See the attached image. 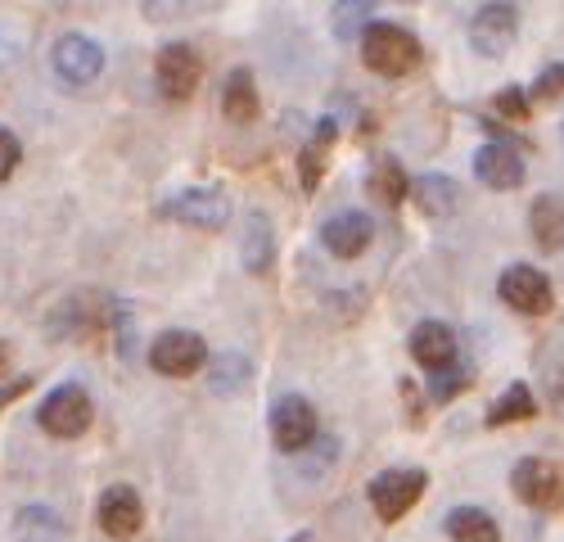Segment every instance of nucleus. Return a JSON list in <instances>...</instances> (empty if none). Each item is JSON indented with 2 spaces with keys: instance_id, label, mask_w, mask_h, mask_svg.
I'll return each mask as SVG.
<instances>
[{
  "instance_id": "f257e3e1",
  "label": "nucleus",
  "mask_w": 564,
  "mask_h": 542,
  "mask_svg": "<svg viewBox=\"0 0 564 542\" xmlns=\"http://www.w3.org/2000/svg\"><path fill=\"white\" fill-rule=\"evenodd\" d=\"M420 55H425L420 41L398 23H370L361 32V59L380 77H406L411 68H420Z\"/></svg>"
},
{
  "instance_id": "f03ea898",
  "label": "nucleus",
  "mask_w": 564,
  "mask_h": 542,
  "mask_svg": "<svg viewBox=\"0 0 564 542\" xmlns=\"http://www.w3.org/2000/svg\"><path fill=\"white\" fill-rule=\"evenodd\" d=\"M425 488H430V475L420 466H393V470L370 479V507H375L380 520L393 524L420 502V497H425Z\"/></svg>"
},
{
  "instance_id": "7ed1b4c3",
  "label": "nucleus",
  "mask_w": 564,
  "mask_h": 542,
  "mask_svg": "<svg viewBox=\"0 0 564 542\" xmlns=\"http://www.w3.org/2000/svg\"><path fill=\"white\" fill-rule=\"evenodd\" d=\"M90 416H96V406H90V393L82 384H59L41 398L36 406V425L45 434H55V438H77L86 434Z\"/></svg>"
},
{
  "instance_id": "20e7f679",
  "label": "nucleus",
  "mask_w": 564,
  "mask_h": 542,
  "mask_svg": "<svg viewBox=\"0 0 564 542\" xmlns=\"http://www.w3.org/2000/svg\"><path fill=\"white\" fill-rule=\"evenodd\" d=\"M469 51L484 55V59H501L514 36H520V10L510 6V0H492V6H484L475 19H469Z\"/></svg>"
},
{
  "instance_id": "39448f33",
  "label": "nucleus",
  "mask_w": 564,
  "mask_h": 542,
  "mask_svg": "<svg viewBox=\"0 0 564 542\" xmlns=\"http://www.w3.org/2000/svg\"><path fill=\"white\" fill-rule=\"evenodd\" d=\"M51 68L64 86H90L105 73V45L90 41L86 32H64L51 51Z\"/></svg>"
},
{
  "instance_id": "423d86ee",
  "label": "nucleus",
  "mask_w": 564,
  "mask_h": 542,
  "mask_svg": "<svg viewBox=\"0 0 564 542\" xmlns=\"http://www.w3.org/2000/svg\"><path fill=\"white\" fill-rule=\"evenodd\" d=\"M150 367L159 376H172V380L195 376V371L208 367V344L195 330H167L150 344Z\"/></svg>"
},
{
  "instance_id": "0eeeda50",
  "label": "nucleus",
  "mask_w": 564,
  "mask_h": 542,
  "mask_svg": "<svg viewBox=\"0 0 564 542\" xmlns=\"http://www.w3.org/2000/svg\"><path fill=\"white\" fill-rule=\"evenodd\" d=\"M510 488H514V497H520V502H529V507H538V511H551V507L564 502V475H560V466L546 462V457H524L520 466L510 470Z\"/></svg>"
},
{
  "instance_id": "6e6552de",
  "label": "nucleus",
  "mask_w": 564,
  "mask_h": 542,
  "mask_svg": "<svg viewBox=\"0 0 564 542\" xmlns=\"http://www.w3.org/2000/svg\"><path fill=\"white\" fill-rule=\"evenodd\" d=\"M497 294H501L506 307L524 312V316H542V312H551V303H555L551 281L542 277L538 267H529V262L506 267V271H501V281H497Z\"/></svg>"
},
{
  "instance_id": "1a4fd4ad",
  "label": "nucleus",
  "mask_w": 564,
  "mask_h": 542,
  "mask_svg": "<svg viewBox=\"0 0 564 542\" xmlns=\"http://www.w3.org/2000/svg\"><path fill=\"white\" fill-rule=\"evenodd\" d=\"M199 77H204V64H199V55L191 51V45L172 41V45H163V51H159V59H154V82H159V90H163L167 100L195 96Z\"/></svg>"
},
{
  "instance_id": "9d476101",
  "label": "nucleus",
  "mask_w": 564,
  "mask_h": 542,
  "mask_svg": "<svg viewBox=\"0 0 564 542\" xmlns=\"http://www.w3.org/2000/svg\"><path fill=\"white\" fill-rule=\"evenodd\" d=\"M271 434L280 443V452H303L316 438V412L303 393H285L271 406Z\"/></svg>"
},
{
  "instance_id": "9b49d317",
  "label": "nucleus",
  "mask_w": 564,
  "mask_h": 542,
  "mask_svg": "<svg viewBox=\"0 0 564 542\" xmlns=\"http://www.w3.org/2000/svg\"><path fill=\"white\" fill-rule=\"evenodd\" d=\"M370 240H375V221H370V213H357V208H344L321 226V245L344 262L361 258L370 249Z\"/></svg>"
},
{
  "instance_id": "f8f14e48",
  "label": "nucleus",
  "mask_w": 564,
  "mask_h": 542,
  "mask_svg": "<svg viewBox=\"0 0 564 542\" xmlns=\"http://www.w3.org/2000/svg\"><path fill=\"white\" fill-rule=\"evenodd\" d=\"M163 213L185 221V226H199V231H217V226H226V217H230V199L221 191H181L163 204Z\"/></svg>"
},
{
  "instance_id": "ddd939ff",
  "label": "nucleus",
  "mask_w": 564,
  "mask_h": 542,
  "mask_svg": "<svg viewBox=\"0 0 564 542\" xmlns=\"http://www.w3.org/2000/svg\"><path fill=\"white\" fill-rule=\"evenodd\" d=\"M475 176L488 191H514V186H524V159L506 141H488L475 154Z\"/></svg>"
},
{
  "instance_id": "4468645a",
  "label": "nucleus",
  "mask_w": 564,
  "mask_h": 542,
  "mask_svg": "<svg viewBox=\"0 0 564 542\" xmlns=\"http://www.w3.org/2000/svg\"><path fill=\"white\" fill-rule=\"evenodd\" d=\"M96 516H100V529H105L109 538H135L140 524H145V507H140V492L127 488V484L105 488Z\"/></svg>"
},
{
  "instance_id": "2eb2a0df",
  "label": "nucleus",
  "mask_w": 564,
  "mask_h": 542,
  "mask_svg": "<svg viewBox=\"0 0 564 542\" xmlns=\"http://www.w3.org/2000/svg\"><path fill=\"white\" fill-rule=\"evenodd\" d=\"M406 344H411V357L425 371H438V367H452V361H456V335L443 322H420Z\"/></svg>"
},
{
  "instance_id": "dca6fc26",
  "label": "nucleus",
  "mask_w": 564,
  "mask_h": 542,
  "mask_svg": "<svg viewBox=\"0 0 564 542\" xmlns=\"http://www.w3.org/2000/svg\"><path fill=\"white\" fill-rule=\"evenodd\" d=\"M411 199L420 204L425 217H452L460 208V186L443 172H425V176L411 181Z\"/></svg>"
},
{
  "instance_id": "f3484780",
  "label": "nucleus",
  "mask_w": 564,
  "mask_h": 542,
  "mask_svg": "<svg viewBox=\"0 0 564 542\" xmlns=\"http://www.w3.org/2000/svg\"><path fill=\"white\" fill-rule=\"evenodd\" d=\"M529 231L538 240V249L555 253L564 249V199L560 195H538L529 208Z\"/></svg>"
},
{
  "instance_id": "a211bd4d",
  "label": "nucleus",
  "mask_w": 564,
  "mask_h": 542,
  "mask_svg": "<svg viewBox=\"0 0 564 542\" xmlns=\"http://www.w3.org/2000/svg\"><path fill=\"white\" fill-rule=\"evenodd\" d=\"M240 258H245V271H253V277L271 271V262H275V236H271V217L267 213H249Z\"/></svg>"
},
{
  "instance_id": "6ab92c4d",
  "label": "nucleus",
  "mask_w": 564,
  "mask_h": 542,
  "mask_svg": "<svg viewBox=\"0 0 564 542\" xmlns=\"http://www.w3.org/2000/svg\"><path fill=\"white\" fill-rule=\"evenodd\" d=\"M406 191H411V181H406V172H402V163H398V159H375V163H370L366 195H370L375 204L398 208V204L406 199Z\"/></svg>"
},
{
  "instance_id": "aec40b11",
  "label": "nucleus",
  "mask_w": 564,
  "mask_h": 542,
  "mask_svg": "<svg viewBox=\"0 0 564 542\" xmlns=\"http://www.w3.org/2000/svg\"><path fill=\"white\" fill-rule=\"evenodd\" d=\"M221 113L230 122H253L258 118V86H253V73L249 68H235L221 86Z\"/></svg>"
},
{
  "instance_id": "412c9836",
  "label": "nucleus",
  "mask_w": 564,
  "mask_h": 542,
  "mask_svg": "<svg viewBox=\"0 0 564 542\" xmlns=\"http://www.w3.org/2000/svg\"><path fill=\"white\" fill-rule=\"evenodd\" d=\"M14 538L19 542H68V529L51 507H23L14 516Z\"/></svg>"
},
{
  "instance_id": "4be33fe9",
  "label": "nucleus",
  "mask_w": 564,
  "mask_h": 542,
  "mask_svg": "<svg viewBox=\"0 0 564 542\" xmlns=\"http://www.w3.org/2000/svg\"><path fill=\"white\" fill-rule=\"evenodd\" d=\"M208 389L213 393H221V398H230V393H240L245 384H249V357L245 353H217V357H208Z\"/></svg>"
},
{
  "instance_id": "5701e85b",
  "label": "nucleus",
  "mask_w": 564,
  "mask_h": 542,
  "mask_svg": "<svg viewBox=\"0 0 564 542\" xmlns=\"http://www.w3.org/2000/svg\"><path fill=\"white\" fill-rule=\"evenodd\" d=\"M447 533H452V542H501L497 520L479 507H456L447 516Z\"/></svg>"
},
{
  "instance_id": "b1692460",
  "label": "nucleus",
  "mask_w": 564,
  "mask_h": 542,
  "mask_svg": "<svg viewBox=\"0 0 564 542\" xmlns=\"http://www.w3.org/2000/svg\"><path fill=\"white\" fill-rule=\"evenodd\" d=\"M538 412V402H533V389L524 380H514L497 402H492V412H488V425H510V421H529Z\"/></svg>"
},
{
  "instance_id": "393cba45",
  "label": "nucleus",
  "mask_w": 564,
  "mask_h": 542,
  "mask_svg": "<svg viewBox=\"0 0 564 542\" xmlns=\"http://www.w3.org/2000/svg\"><path fill=\"white\" fill-rule=\"evenodd\" d=\"M375 19V0H335L330 10V28L339 41H357Z\"/></svg>"
},
{
  "instance_id": "a878e982",
  "label": "nucleus",
  "mask_w": 564,
  "mask_h": 542,
  "mask_svg": "<svg viewBox=\"0 0 564 542\" xmlns=\"http://www.w3.org/2000/svg\"><path fill=\"white\" fill-rule=\"evenodd\" d=\"M434 380H430V398L434 402H447V398H456L460 389H465V371H456V367H438V371H430Z\"/></svg>"
},
{
  "instance_id": "bb28decb",
  "label": "nucleus",
  "mask_w": 564,
  "mask_h": 542,
  "mask_svg": "<svg viewBox=\"0 0 564 542\" xmlns=\"http://www.w3.org/2000/svg\"><path fill=\"white\" fill-rule=\"evenodd\" d=\"M19 163H23V145H19V136H14L10 127H0V181H10Z\"/></svg>"
},
{
  "instance_id": "cd10ccee",
  "label": "nucleus",
  "mask_w": 564,
  "mask_h": 542,
  "mask_svg": "<svg viewBox=\"0 0 564 542\" xmlns=\"http://www.w3.org/2000/svg\"><path fill=\"white\" fill-rule=\"evenodd\" d=\"M321 172H325V154H321V141H316V145H307L303 159H299V176H303V191H307V195L321 186Z\"/></svg>"
},
{
  "instance_id": "c85d7f7f",
  "label": "nucleus",
  "mask_w": 564,
  "mask_h": 542,
  "mask_svg": "<svg viewBox=\"0 0 564 542\" xmlns=\"http://www.w3.org/2000/svg\"><path fill=\"white\" fill-rule=\"evenodd\" d=\"M533 96H538V100H560V96H564V64H551V68L538 73Z\"/></svg>"
},
{
  "instance_id": "c756f323",
  "label": "nucleus",
  "mask_w": 564,
  "mask_h": 542,
  "mask_svg": "<svg viewBox=\"0 0 564 542\" xmlns=\"http://www.w3.org/2000/svg\"><path fill=\"white\" fill-rule=\"evenodd\" d=\"M497 109H501L506 118H514V122H524V118H529V96H524L520 86H506L501 96H497Z\"/></svg>"
},
{
  "instance_id": "7c9ffc66",
  "label": "nucleus",
  "mask_w": 564,
  "mask_h": 542,
  "mask_svg": "<svg viewBox=\"0 0 564 542\" xmlns=\"http://www.w3.org/2000/svg\"><path fill=\"white\" fill-rule=\"evenodd\" d=\"M181 6H185V0H140V10H145L154 23H167V19H176V14H181Z\"/></svg>"
},
{
  "instance_id": "2f4dec72",
  "label": "nucleus",
  "mask_w": 564,
  "mask_h": 542,
  "mask_svg": "<svg viewBox=\"0 0 564 542\" xmlns=\"http://www.w3.org/2000/svg\"><path fill=\"white\" fill-rule=\"evenodd\" d=\"M28 384H32V380H10L6 389H0V412H6V406H10L19 393H28Z\"/></svg>"
}]
</instances>
